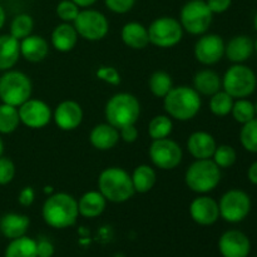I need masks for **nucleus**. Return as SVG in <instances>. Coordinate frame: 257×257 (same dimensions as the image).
<instances>
[{
    "mask_svg": "<svg viewBox=\"0 0 257 257\" xmlns=\"http://www.w3.org/2000/svg\"><path fill=\"white\" fill-rule=\"evenodd\" d=\"M42 216L48 226L57 230L72 227L78 220V201L65 192L53 193L45 200Z\"/></svg>",
    "mask_w": 257,
    "mask_h": 257,
    "instance_id": "nucleus-1",
    "label": "nucleus"
},
{
    "mask_svg": "<svg viewBox=\"0 0 257 257\" xmlns=\"http://www.w3.org/2000/svg\"><path fill=\"white\" fill-rule=\"evenodd\" d=\"M202 105V99L193 87L178 85L173 87L163 98V108L171 118L186 122L198 114Z\"/></svg>",
    "mask_w": 257,
    "mask_h": 257,
    "instance_id": "nucleus-2",
    "label": "nucleus"
},
{
    "mask_svg": "<svg viewBox=\"0 0 257 257\" xmlns=\"http://www.w3.org/2000/svg\"><path fill=\"white\" fill-rule=\"evenodd\" d=\"M98 191L107 202L123 203L132 198L136 191L132 177L122 167H108L98 177Z\"/></svg>",
    "mask_w": 257,
    "mask_h": 257,
    "instance_id": "nucleus-3",
    "label": "nucleus"
},
{
    "mask_svg": "<svg viewBox=\"0 0 257 257\" xmlns=\"http://www.w3.org/2000/svg\"><path fill=\"white\" fill-rule=\"evenodd\" d=\"M107 123L117 130L136 124L141 115V103L131 93H117L108 99L104 108Z\"/></svg>",
    "mask_w": 257,
    "mask_h": 257,
    "instance_id": "nucleus-4",
    "label": "nucleus"
},
{
    "mask_svg": "<svg viewBox=\"0 0 257 257\" xmlns=\"http://www.w3.org/2000/svg\"><path fill=\"white\" fill-rule=\"evenodd\" d=\"M185 182L193 192L206 195L215 190L221 182V168L212 158L196 160L186 171Z\"/></svg>",
    "mask_w": 257,
    "mask_h": 257,
    "instance_id": "nucleus-5",
    "label": "nucleus"
},
{
    "mask_svg": "<svg viewBox=\"0 0 257 257\" xmlns=\"http://www.w3.org/2000/svg\"><path fill=\"white\" fill-rule=\"evenodd\" d=\"M33 84L30 78L19 70H5L0 77V100L13 107H20L32 97Z\"/></svg>",
    "mask_w": 257,
    "mask_h": 257,
    "instance_id": "nucleus-6",
    "label": "nucleus"
},
{
    "mask_svg": "<svg viewBox=\"0 0 257 257\" xmlns=\"http://www.w3.org/2000/svg\"><path fill=\"white\" fill-rule=\"evenodd\" d=\"M257 78L255 72L247 65L233 64L226 70L222 78V88L233 99L247 98L255 92Z\"/></svg>",
    "mask_w": 257,
    "mask_h": 257,
    "instance_id": "nucleus-7",
    "label": "nucleus"
},
{
    "mask_svg": "<svg viewBox=\"0 0 257 257\" xmlns=\"http://www.w3.org/2000/svg\"><path fill=\"white\" fill-rule=\"evenodd\" d=\"M213 14L205 0H190L180 13V23L183 30L192 35L206 34L212 24Z\"/></svg>",
    "mask_w": 257,
    "mask_h": 257,
    "instance_id": "nucleus-8",
    "label": "nucleus"
},
{
    "mask_svg": "<svg viewBox=\"0 0 257 257\" xmlns=\"http://www.w3.org/2000/svg\"><path fill=\"white\" fill-rule=\"evenodd\" d=\"M183 32L180 20L172 17H161L148 27V38L151 44L166 49L177 45L182 40Z\"/></svg>",
    "mask_w": 257,
    "mask_h": 257,
    "instance_id": "nucleus-9",
    "label": "nucleus"
},
{
    "mask_svg": "<svg viewBox=\"0 0 257 257\" xmlns=\"http://www.w3.org/2000/svg\"><path fill=\"white\" fill-rule=\"evenodd\" d=\"M78 35L88 42H98L109 32V23L103 13L94 9L80 10L73 22Z\"/></svg>",
    "mask_w": 257,
    "mask_h": 257,
    "instance_id": "nucleus-10",
    "label": "nucleus"
},
{
    "mask_svg": "<svg viewBox=\"0 0 257 257\" xmlns=\"http://www.w3.org/2000/svg\"><path fill=\"white\" fill-rule=\"evenodd\" d=\"M251 198L245 191L232 188L225 192L218 202L220 217L226 222L238 223L245 220L251 211Z\"/></svg>",
    "mask_w": 257,
    "mask_h": 257,
    "instance_id": "nucleus-11",
    "label": "nucleus"
},
{
    "mask_svg": "<svg viewBox=\"0 0 257 257\" xmlns=\"http://www.w3.org/2000/svg\"><path fill=\"white\" fill-rule=\"evenodd\" d=\"M151 161L157 168L163 171L175 170L182 162L183 152L181 146L171 138L152 141L148 150Z\"/></svg>",
    "mask_w": 257,
    "mask_h": 257,
    "instance_id": "nucleus-12",
    "label": "nucleus"
},
{
    "mask_svg": "<svg viewBox=\"0 0 257 257\" xmlns=\"http://www.w3.org/2000/svg\"><path fill=\"white\" fill-rule=\"evenodd\" d=\"M20 123L32 130H40L50 123L53 112L49 104L42 99L29 98L27 102L18 107Z\"/></svg>",
    "mask_w": 257,
    "mask_h": 257,
    "instance_id": "nucleus-13",
    "label": "nucleus"
},
{
    "mask_svg": "<svg viewBox=\"0 0 257 257\" xmlns=\"http://www.w3.org/2000/svg\"><path fill=\"white\" fill-rule=\"evenodd\" d=\"M225 42L217 34H203L196 42L195 58L203 65H213L225 55Z\"/></svg>",
    "mask_w": 257,
    "mask_h": 257,
    "instance_id": "nucleus-14",
    "label": "nucleus"
},
{
    "mask_svg": "<svg viewBox=\"0 0 257 257\" xmlns=\"http://www.w3.org/2000/svg\"><path fill=\"white\" fill-rule=\"evenodd\" d=\"M218 251L222 257H247L251 251L250 238L238 230H228L218 240Z\"/></svg>",
    "mask_w": 257,
    "mask_h": 257,
    "instance_id": "nucleus-15",
    "label": "nucleus"
},
{
    "mask_svg": "<svg viewBox=\"0 0 257 257\" xmlns=\"http://www.w3.org/2000/svg\"><path fill=\"white\" fill-rule=\"evenodd\" d=\"M83 117H84V113L79 103L70 99L60 102L53 112V119L55 124L62 131H67V132L77 130L82 124Z\"/></svg>",
    "mask_w": 257,
    "mask_h": 257,
    "instance_id": "nucleus-16",
    "label": "nucleus"
},
{
    "mask_svg": "<svg viewBox=\"0 0 257 257\" xmlns=\"http://www.w3.org/2000/svg\"><path fill=\"white\" fill-rule=\"evenodd\" d=\"M191 218L197 225L211 226L220 218L218 202L210 196H198L190 205Z\"/></svg>",
    "mask_w": 257,
    "mask_h": 257,
    "instance_id": "nucleus-17",
    "label": "nucleus"
},
{
    "mask_svg": "<svg viewBox=\"0 0 257 257\" xmlns=\"http://www.w3.org/2000/svg\"><path fill=\"white\" fill-rule=\"evenodd\" d=\"M217 143L212 135L205 131L193 132L187 140V150L196 160H208L212 158Z\"/></svg>",
    "mask_w": 257,
    "mask_h": 257,
    "instance_id": "nucleus-18",
    "label": "nucleus"
},
{
    "mask_svg": "<svg viewBox=\"0 0 257 257\" xmlns=\"http://www.w3.org/2000/svg\"><path fill=\"white\" fill-rule=\"evenodd\" d=\"M119 132L109 123H100L90 131V145L98 151H109L119 142Z\"/></svg>",
    "mask_w": 257,
    "mask_h": 257,
    "instance_id": "nucleus-19",
    "label": "nucleus"
},
{
    "mask_svg": "<svg viewBox=\"0 0 257 257\" xmlns=\"http://www.w3.org/2000/svg\"><path fill=\"white\" fill-rule=\"evenodd\" d=\"M49 44L42 35H33L20 40V55L30 63H39L47 58Z\"/></svg>",
    "mask_w": 257,
    "mask_h": 257,
    "instance_id": "nucleus-20",
    "label": "nucleus"
},
{
    "mask_svg": "<svg viewBox=\"0 0 257 257\" xmlns=\"http://www.w3.org/2000/svg\"><path fill=\"white\" fill-rule=\"evenodd\" d=\"M253 53V40L248 35H236L225 45V55L230 62L242 64Z\"/></svg>",
    "mask_w": 257,
    "mask_h": 257,
    "instance_id": "nucleus-21",
    "label": "nucleus"
},
{
    "mask_svg": "<svg viewBox=\"0 0 257 257\" xmlns=\"http://www.w3.org/2000/svg\"><path fill=\"white\" fill-rule=\"evenodd\" d=\"M29 226V217L27 215H22V213H5L0 218V232L9 240L25 236Z\"/></svg>",
    "mask_w": 257,
    "mask_h": 257,
    "instance_id": "nucleus-22",
    "label": "nucleus"
},
{
    "mask_svg": "<svg viewBox=\"0 0 257 257\" xmlns=\"http://www.w3.org/2000/svg\"><path fill=\"white\" fill-rule=\"evenodd\" d=\"M78 37L79 35H78L74 25H72L70 23H62L53 29L50 40H52V45L55 50L60 53H68L72 52L75 48L78 43Z\"/></svg>",
    "mask_w": 257,
    "mask_h": 257,
    "instance_id": "nucleus-23",
    "label": "nucleus"
},
{
    "mask_svg": "<svg viewBox=\"0 0 257 257\" xmlns=\"http://www.w3.org/2000/svg\"><path fill=\"white\" fill-rule=\"evenodd\" d=\"M120 38L123 43L132 49H145L150 44L148 29L138 22H130L123 25L120 30Z\"/></svg>",
    "mask_w": 257,
    "mask_h": 257,
    "instance_id": "nucleus-24",
    "label": "nucleus"
},
{
    "mask_svg": "<svg viewBox=\"0 0 257 257\" xmlns=\"http://www.w3.org/2000/svg\"><path fill=\"white\" fill-rule=\"evenodd\" d=\"M107 206V200L99 191H88L78 200L79 216L85 218H95L102 215Z\"/></svg>",
    "mask_w": 257,
    "mask_h": 257,
    "instance_id": "nucleus-25",
    "label": "nucleus"
},
{
    "mask_svg": "<svg viewBox=\"0 0 257 257\" xmlns=\"http://www.w3.org/2000/svg\"><path fill=\"white\" fill-rule=\"evenodd\" d=\"M20 58V42L10 34L0 35V70L5 72L17 64Z\"/></svg>",
    "mask_w": 257,
    "mask_h": 257,
    "instance_id": "nucleus-26",
    "label": "nucleus"
},
{
    "mask_svg": "<svg viewBox=\"0 0 257 257\" xmlns=\"http://www.w3.org/2000/svg\"><path fill=\"white\" fill-rule=\"evenodd\" d=\"M193 88L198 94L211 97L222 88V78L212 69H202L193 77Z\"/></svg>",
    "mask_w": 257,
    "mask_h": 257,
    "instance_id": "nucleus-27",
    "label": "nucleus"
},
{
    "mask_svg": "<svg viewBox=\"0 0 257 257\" xmlns=\"http://www.w3.org/2000/svg\"><path fill=\"white\" fill-rule=\"evenodd\" d=\"M131 177H132L135 191L138 193L150 192L157 182V173H156L155 168L148 165L137 166Z\"/></svg>",
    "mask_w": 257,
    "mask_h": 257,
    "instance_id": "nucleus-28",
    "label": "nucleus"
},
{
    "mask_svg": "<svg viewBox=\"0 0 257 257\" xmlns=\"http://www.w3.org/2000/svg\"><path fill=\"white\" fill-rule=\"evenodd\" d=\"M5 257H38L37 241L28 236L14 238L7 246Z\"/></svg>",
    "mask_w": 257,
    "mask_h": 257,
    "instance_id": "nucleus-29",
    "label": "nucleus"
},
{
    "mask_svg": "<svg viewBox=\"0 0 257 257\" xmlns=\"http://www.w3.org/2000/svg\"><path fill=\"white\" fill-rule=\"evenodd\" d=\"M20 124L19 112L17 107L5 104H0V135H10L15 132Z\"/></svg>",
    "mask_w": 257,
    "mask_h": 257,
    "instance_id": "nucleus-30",
    "label": "nucleus"
},
{
    "mask_svg": "<svg viewBox=\"0 0 257 257\" xmlns=\"http://www.w3.org/2000/svg\"><path fill=\"white\" fill-rule=\"evenodd\" d=\"M172 118L166 114L156 115V117H153L151 119L150 124H148V135L152 138V141L170 137V135L172 133Z\"/></svg>",
    "mask_w": 257,
    "mask_h": 257,
    "instance_id": "nucleus-31",
    "label": "nucleus"
},
{
    "mask_svg": "<svg viewBox=\"0 0 257 257\" xmlns=\"http://www.w3.org/2000/svg\"><path fill=\"white\" fill-rule=\"evenodd\" d=\"M150 90L155 97L165 98L173 88V80L167 72L157 70L150 78Z\"/></svg>",
    "mask_w": 257,
    "mask_h": 257,
    "instance_id": "nucleus-32",
    "label": "nucleus"
},
{
    "mask_svg": "<svg viewBox=\"0 0 257 257\" xmlns=\"http://www.w3.org/2000/svg\"><path fill=\"white\" fill-rule=\"evenodd\" d=\"M233 98L231 97L228 93L225 90H218L210 98V110L212 114L217 115V117H225L228 115L232 110L233 105Z\"/></svg>",
    "mask_w": 257,
    "mask_h": 257,
    "instance_id": "nucleus-33",
    "label": "nucleus"
},
{
    "mask_svg": "<svg viewBox=\"0 0 257 257\" xmlns=\"http://www.w3.org/2000/svg\"><path fill=\"white\" fill-rule=\"evenodd\" d=\"M34 29V20L29 14H19L13 19L10 24V35L15 39L23 40L29 37Z\"/></svg>",
    "mask_w": 257,
    "mask_h": 257,
    "instance_id": "nucleus-34",
    "label": "nucleus"
},
{
    "mask_svg": "<svg viewBox=\"0 0 257 257\" xmlns=\"http://www.w3.org/2000/svg\"><path fill=\"white\" fill-rule=\"evenodd\" d=\"M231 114H232L233 119L236 122L245 124V123L250 122L253 118H256L255 104L251 100L246 99V98H240V99L233 102Z\"/></svg>",
    "mask_w": 257,
    "mask_h": 257,
    "instance_id": "nucleus-35",
    "label": "nucleus"
},
{
    "mask_svg": "<svg viewBox=\"0 0 257 257\" xmlns=\"http://www.w3.org/2000/svg\"><path fill=\"white\" fill-rule=\"evenodd\" d=\"M240 142L247 152L257 153V118L242 124L240 131Z\"/></svg>",
    "mask_w": 257,
    "mask_h": 257,
    "instance_id": "nucleus-36",
    "label": "nucleus"
},
{
    "mask_svg": "<svg viewBox=\"0 0 257 257\" xmlns=\"http://www.w3.org/2000/svg\"><path fill=\"white\" fill-rule=\"evenodd\" d=\"M237 160V155L232 146L221 145L216 147L215 153L212 156V161L220 168H228L235 165Z\"/></svg>",
    "mask_w": 257,
    "mask_h": 257,
    "instance_id": "nucleus-37",
    "label": "nucleus"
},
{
    "mask_svg": "<svg viewBox=\"0 0 257 257\" xmlns=\"http://www.w3.org/2000/svg\"><path fill=\"white\" fill-rule=\"evenodd\" d=\"M79 7H78L75 3H73L72 0H62V2L57 5V9H55L58 18H59L63 23L74 22L75 18L79 14Z\"/></svg>",
    "mask_w": 257,
    "mask_h": 257,
    "instance_id": "nucleus-38",
    "label": "nucleus"
},
{
    "mask_svg": "<svg viewBox=\"0 0 257 257\" xmlns=\"http://www.w3.org/2000/svg\"><path fill=\"white\" fill-rule=\"evenodd\" d=\"M15 168L14 162L8 157H0V186L9 185L15 177Z\"/></svg>",
    "mask_w": 257,
    "mask_h": 257,
    "instance_id": "nucleus-39",
    "label": "nucleus"
},
{
    "mask_svg": "<svg viewBox=\"0 0 257 257\" xmlns=\"http://www.w3.org/2000/svg\"><path fill=\"white\" fill-rule=\"evenodd\" d=\"M97 78L102 82L108 83L110 85H119L120 84V74L114 67L110 65H102L97 70Z\"/></svg>",
    "mask_w": 257,
    "mask_h": 257,
    "instance_id": "nucleus-40",
    "label": "nucleus"
},
{
    "mask_svg": "<svg viewBox=\"0 0 257 257\" xmlns=\"http://www.w3.org/2000/svg\"><path fill=\"white\" fill-rule=\"evenodd\" d=\"M105 7L115 14H125L135 7L136 0H104Z\"/></svg>",
    "mask_w": 257,
    "mask_h": 257,
    "instance_id": "nucleus-41",
    "label": "nucleus"
},
{
    "mask_svg": "<svg viewBox=\"0 0 257 257\" xmlns=\"http://www.w3.org/2000/svg\"><path fill=\"white\" fill-rule=\"evenodd\" d=\"M55 252L54 245L47 238H39L37 241V256L38 257H53Z\"/></svg>",
    "mask_w": 257,
    "mask_h": 257,
    "instance_id": "nucleus-42",
    "label": "nucleus"
},
{
    "mask_svg": "<svg viewBox=\"0 0 257 257\" xmlns=\"http://www.w3.org/2000/svg\"><path fill=\"white\" fill-rule=\"evenodd\" d=\"M34 200L35 191L33 190V187H30V186H27V187L23 188L19 192V196H18V202H19V205L23 206V207H29V206H32Z\"/></svg>",
    "mask_w": 257,
    "mask_h": 257,
    "instance_id": "nucleus-43",
    "label": "nucleus"
},
{
    "mask_svg": "<svg viewBox=\"0 0 257 257\" xmlns=\"http://www.w3.org/2000/svg\"><path fill=\"white\" fill-rule=\"evenodd\" d=\"M207 7L212 12V14H222L230 9L232 0H207Z\"/></svg>",
    "mask_w": 257,
    "mask_h": 257,
    "instance_id": "nucleus-44",
    "label": "nucleus"
},
{
    "mask_svg": "<svg viewBox=\"0 0 257 257\" xmlns=\"http://www.w3.org/2000/svg\"><path fill=\"white\" fill-rule=\"evenodd\" d=\"M118 132H119L120 140L124 141L125 143H133L138 138V130L136 128V124L125 125V127L118 130Z\"/></svg>",
    "mask_w": 257,
    "mask_h": 257,
    "instance_id": "nucleus-45",
    "label": "nucleus"
},
{
    "mask_svg": "<svg viewBox=\"0 0 257 257\" xmlns=\"http://www.w3.org/2000/svg\"><path fill=\"white\" fill-rule=\"evenodd\" d=\"M247 178H248V181L252 183V185L257 186V161H256V162H253L252 165L248 167Z\"/></svg>",
    "mask_w": 257,
    "mask_h": 257,
    "instance_id": "nucleus-46",
    "label": "nucleus"
},
{
    "mask_svg": "<svg viewBox=\"0 0 257 257\" xmlns=\"http://www.w3.org/2000/svg\"><path fill=\"white\" fill-rule=\"evenodd\" d=\"M72 2L75 3L79 8H89L92 7L97 0H72Z\"/></svg>",
    "mask_w": 257,
    "mask_h": 257,
    "instance_id": "nucleus-47",
    "label": "nucleus"
},
{
    "mask_svg": "<svg viewBox=\"0 0 257 257\" xmlns=\"http://www.w3.org/2000/svg\"><path fill=\"white\" fill-rule=\"evenodd\" d=\"M5 20H7V14H5L4 8H3L2 5H0V30H2L3 27H4Z\"/></svg>",
    "mask_w": 257,
    "mask_h": 257,
    "instance_id": "nucleus-48",
    "label": "nucleus"
},
{
    "mask_svg": "<svg viewBox=\"0 0 257 257\" xmlns=\"http://www.w3.org/2000/svg\"><path fill=\"white\" fill-rule=\"evenodd\" d=\"M3 152H4V142H3L2 137H0V157L3 156Z\"/></svg>",
    "mask_w": 257,
    "mask_h": 257,
    "instance_id": "nucleus-49",
    "label": "nucleus"
},
{
    "mask_svg": "<svg viewBox=\"0 0 257 257\" xmlns=\"http://www.w3.org/2000/svg\"><path fill=\"white\" fill-rule=\"evenodd\" d=\"M253 27H255V30L257 32V14L255 15V18H253Z\"/></svg>",
    "mask_w": 257,
    "mask_h": 257,
    "instance_id": "nucleus-50",
    "label": "nucleus"
},
{
    "mask_svg": "<svg viewBox=\"0 0 257 257\" xmlns=\"http://www.w3.org/2000/svg\"><path fill=\"white\" fill-rule=\"evenodd\" d=\"M253 50H255V52L257 53V39L255 40V42H253Z\"/></svg>",
    "mask_w": 257,
    "mask_h": 257,
    "instance_id": "nucleus-51",
    "label": "nucleus"
},
{
    "mask_svg": "<svg viewBox=\"0 0 257 257\" xmlns=\"http://www.w3.org/2000/svg\"><path fill=\"white\" fill-rule=\"evenodd\" d=\"M255 110H256V115H257V100H256V103H255Z\"/></svg>",
    "mask_w": 257,
    "mask_h": 257,
    "instance_id": "nucleus-52",
    "label": "nucleus"
}]
</instances>
